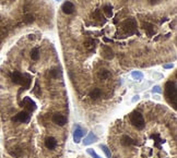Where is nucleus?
I'll return each mask as SVG.
<instances>
[{
	"label": "nucleus",
	"instance_id": "obj_7",
	"mask_svg": "<svg viewBox=\"0 0 177 158\" xmlns=\"http://www.w3.org/2000/svg\"><path fill=\"white\" fill-rule=\"evenodd\" d=\"M102 56L107 60H111L114 58V51H113V49L109 47V46H103V48H102Z\"/></svg>",
	"mask_w": 177,
	"mask_h": 158
},
{
	"label": "nucleus",
	"instance_id": "obj_28",
	"mask_svg": "<svg viewBox=\"0 0 177 158\" xmlns=\"http://www.w3.org/2000/svg\"><path fill=\"white\" fill-rule=\"evenodd\" d=\"M139 99H140V97H139L138 95H136V96H133V98H132V103H136V102H138Z\"/></svg>",
	"mask_w": 177,
	"mask_h": 158
},
{
	"label": "nucleus",
	"instance_id": "obj_21",
	"mask_svg": "<svg viewBox=\"0 0 177 158\" xmlns=\"http://www.w3.org/2000/svg\"><path fill=\"white\" fill-rule=\"evenodd\" d=\"M103 11H104V13L106 14V16H108V17H111L113 15V9H111V5H105L103 8Z\"/></svg>",
	"mask_w": 177,
	"mask_h": 158
},
{
	"label": "nucleus",
	"instance_id": "obj_26",
	"mask_svg": "<svg viewBox=\"0 0 177 158\" xmlns=\"http://www.w3.org/2000/svg\"><path fill=\"white\" fill-rule=\"evenodd\" d=\"M49 76H50V77H53V79H56V77L58 76V71L55 70V69L50 70L49 71Z\"/></svg>",
	"mask_w": 177,
	"mask_h": 158
},
{
	"label": "nucleus",
	"instance_id": "obj_1",
	"mask_svg": "<svg viewBox=\"0 0 177 158\" xmlns=\"http://www.w3.org/2000/svg\"><path fill=\"white\" fill-rule=\"evenodd\" d=\"M165 95L168 98L174 107L176 108L177 106V89H176V82L168 81L165 85Z\"/></svg>",
	"mask_w": 177,
	"mask_h": 158
},
{
	"label": "nucleus",
	"instance_id": "obj_6",
	"mask_svg": "<svg viewBox=\"0 0 177 158\" xmlns=\"http://www.w3.org/2000/svg\"><path fill=\"white\" fill-rule=\"evenodd\" d=\"M61 10L66 14H72L74 12V5L70 1H66L64 5H61Z\"/></svg>",
	"mask_w": 177,
	"mask_h": 158
},
{
	"label": "nucleus",
	"instance_id": "obj_13",
	"mask_svg": "<svg viewBox=\"0 0 177 158\" xmlns=\"http://www.w3.org/2000/svg\"><path fill=\"white\" fill-rule=\"evenodd\" d=\"M22 76H23V74L21 72L14 71L11 74V80L14 84H21V82H22Z\"/></svg>",
	"mask_w": 177,
	"mask_h": 158
},
{
	"label": "nucleus",
	"instance_id": "obj_12",
	"mask_svg": "<svg viewBox=\"0 0 177 158\" xmlns=\"http://www.w3.org/2000/svg\"><path fill=\"white\" fill-rule=\"evenodd\" d=\"M45 146L48 149H54L57 146V141H56L55 137H51V136L47 137L46 141H45Z\"/></svg>",
	"mask_w": 177,
	"mask_h": 158
},
{
	"label": "nucleus",
	"instance_id": "obj_22",
	"mask_svg": "<svg viewBox=\"0 0 177 158\" xmlns=\"http://www.w3.org/2000/svg\"><path fill=\"white\" fill-rule=\"evenodd\" d=\"M23 22L25 24H31L34 22V16L32 14H26V15L23 17Z\"/></svg>",
	"mask_w": 177,
	"mask_h": 158
},
{
	"label": "nucleus",
	"instance_id": "obj_20",
	"mask_svg": "<svg viewBox=\"0 0 177 158\" xmlns=\"http://www.w3.org/2000/svg\"><path fill=\"white\" fill-rule=\"evenodd\" d=\"M31 58H32V60H39V49L37 48L32 49V51H31Z\"/></svg>",
	"mask_w": 177,
	"mask_h": 158
},
{
	"label": "nucleus",
	"instance_id": "obj_25",
	"mask_svg": "<svg viewBox=\"0 0 177 158\" xmlns=\"http://www.w3.org/2000/svg\"><path fill=\"white\" fill-rule=\"evenodd\" d=\"M86 152H88V154L91 156V157H93V158H101L96 153L94 152V149H92V148H88V149H86Z\"/></svg>",
	"mask_w": 177,
	"mask_h": 158
},
{
	"label": "nucleus",
	"instance_id": "obj_4",
	"mask_svg": "<svg viewBox=\"0 0 177 158\" xmlns=\"http://www.w3.org/2000/svg\"><path fill=\"white\" fill-rule=\"evenodd\" d=\"M30 119H31V116L28 114V111H21L12 118V121L13 122H20V123H28Z\"/></svg>",
	"mask_w": 177,
	"mask_h": 158
},
{
	"label": "nucleus",
	"instance_id": "obj_10",
	"mask_svg": "<svg viewBox=\"0 0 177 158\" xmlns=\"http://www.w3.org/2000/svg\"><path fill=\"white\" fill-rule=\"evenodd\" d=\"M83 134H84V132H83L82 129L77 126L74 132H73V141L76 142V143H80L83 137Z\"/></svg>",
	"mask_w": 177,
	"mask_h": 158
},
{
	"label": "nucleus",
	"instance_id": "obj_18",
	"mask_svg": "<svg viewBox=\"0 0 177 158\" xmlns=\"http://www.w3.org/2000/svg\"><path fill=\"white\" fill-rule=\"evenodd\" d=\"M94 42L92 40V39H88V40H85L84 42V47L88 49V50H92V49H94Z\"/></svg>",
	"mask_w": 177,
	"mask_h": 158
},
{
	"label": "nucleus",
	"instance_id": "obj_14",
	"mask_svg": "<svg viewBox=\"0 0 177 158\" xmlns=\"http://www.w3.org/2000/svg\"><path fill=\"white\" fill-rule=\"evenodd\" d=\"M122 144L124 146H130V145H132V144H138V143H136L130 136L124 135L122 137Z\"/></svg>",
	"mask_w": 177,
	"mask_h": 158
},
{
	"label": "nucleus",
	"instance_id": "obj_23",
	"mask_svg": "<svg viewBox=\"0 0 177 158\" xmlns=\"http://www.w3.org/2000/svg\"><path fill=\"white\" fill-rule=\"evenodd\" d=\"M131 76L134 80H142L143 79V74L140 71H133L132 73H131Z\"/></svg>",
	"mask_w": 177,
	"mask_h": 158
},
{
	"label": "nucleus",
	"instance_id": "obj_9",
	"mask_svg": "<svg viewBox=\"0 0 177 158\" xmlns=\"http://www.w3.org/2000/svg\"><path fill=\"white\" fill-rule=\"evenodd\" d=\"M31 83H32V77L30 74L25 73L22 76V82H21V85H22L23 89H28L31 86Z\"/></svg>",
	"mask_w": 177,
	"mask_h": 158
},
{
	"label": "nucleus",
	"instance_id": "obj_2",
	"mask_svg": "<svg viewBox=\"0 0 177 158\" xmlns=\"http://www.w3.org/2000/svg\"><path fill=\"white\" fill-rule=\"evenodd\" d=\"M130 122L132 123L133 126H136L138 130H142L145 125L144 122L143 116L138 112V111H133L132 114H130Z\"/></svg>",
	"mask_w": 177,
	"mask_h": 158
},
{
	"label": "nucleus",
	"instance_id": "obj_17",
	"mask_svg": "<svg viewBox=\"0 0 177 158\" xmlns=\"http://www.w3.org/2000/svg\"><path fill=\"white\" fill-rule=\"evenodd\" d=\"M101 94H102V92H101L100 88H94L92 92L90 93V97L92 99H97L99 97H101Z\"/></svg>",
	"mask_w": 177,
	"mask_h": 158
},
{
	"label": "nucleus",
	"instance_id": "obj_31",
	"mask_svg": "<svg viewBox=\"0 0 177 158\" xmlns=\"http://www.w3.org/2000/svg\"><path fill=\"white\" fill-rule=\"evenodd\" d=\"M28 38H30V39H34V35H28Z\"/></svg>",
	"mask_w": 177,
	"mask_h": 158
},
{
	"label": "nucleus",
	"instance_id": "obj_30",
	"mask_svg": "<svg viewBox=\"0 0 177 158\" xmlns=\"http://www.w3.org/2000/svg\"><path fill=\"white\" fill-rule=\"evenodd\" d=\"M164 68H165V69H171V68H173V65H164Z\"/></svg>",
	"mask_w": 177,
	"mask_h": 158
},
{
	"label": "nucleus",
	"instance_id": "obj_11",
	"mask_svg": "<svg viewBox=\"0 0 177 158\" xmlns=\"http://www.w3.org/2000/svg\"><path fill=\"white\" fill-rule=\"evenodd\" d=\"M97 141V136L95 135L93 132H90L88 133V135L84 139V141H83V145H85V146H88L90 144H92V143H94V142Z\"/></svg>",
	"mask_w": 177,
	"mask_h": 158
},
{
	"label": "nucleus",
	"instance_id": "obj_19",
	"mask_svg": "<svg viewBox=\"0 0 177 158\" xmlns=\"http://www.w3.org/2000/svg\"><path fill=\"white\" fill-rule=\"evenodd\" d=\"M100 148L104 152V154L106 155V157L107 158H111V151L108 149V147L106 146V145H104V144H101L100 145Z\"/></svg>",
	"mask_w": 177,
	"mask_h": 158
},
{
	"label": "nucleus",
	"instance_id": "obj_3",
	"mask_svg": "<svg viewBox=\"0 0 177 158\" xmlns=\"http://www.w3.org/2000/svg\"><path fill=\"white\" fill-rule=\"evenodd\" d=\"M122 30L127 33L128 35H132L137 31V21L132 17H130V19H127L122 22Z\"/></svg>",
	"mask_w": 177,
	"mask_h": 158
},
{
	"label": "nucleus",
	"instance_id": "obj_8",
	"mask_svg": "<svg viewBox=\"0 0 177 158\" xmlns=\"http://www.w3.org/2000/svg\"><path fill=\"white\" fill-rule=\"evenodd\" d=\"M53 121H54V123H56V124L62 126V125L66 124L67 118L61 114H55L53 116Z\"/></svg>",
	"mask_w": 177,
	"mask_h": 158
},
{
	"label": "nucleus",
	"instance_id": "obj_5",
	"mask_svg": "<svg viewBox=\"0 0 177 158\" xmlns=\"http://www.w3.org/2000/svg\"><path fill=\"white\" fill-rule=\"evenodd\" d=\"M21 105H22V107L24 106L25 108L28 109V112H31V111H34L35 109H36V104L34 103L33 100L31 99L30 97H25L24 99H23V102L21 103Z\"/></svg>",
	"mask_w": 177,
	"mask_h": 158
},
{
	"label": "nucleus",
	"instance_id": "obj_15",
	"mask_svg": "<svg viewBox=\"0 0 177 158\" xmlns=\"http://www.w3.org/2000/svg\"><path fill=\"white\" fill-rule=\"evenodd\" d=\"M143 28H144V31L147 32V34H148L149 36H152V35L155 33L154 26H153V24H151V23H144Z\"/></svg>",
	"mask_w": 177,
	"mask_h": 158
},
{
	"label": "nucleus",
	"instance_id": "obj_16",
	"mask_svg": "<svg viewBox=\"0 0 177 158\" xmlns=\"http://www.w3.org/2000/svg\"><path fill=\"white\" fill-rule=\"evenodd\" d=\"M97 76L100 77L101 80H107L108 77H111V72H109L108 70H101L100 72H99Z\"/></svg>",
	"mask_w": 177,
	"mask_h": 158
},
{
	"label": "nucleus",
	"instance_id": "obj_27",
	"mask_svg": "<svg viewBox=\"0 0 177 158\" xmlns=\"http://www.w3.org/2000/svg\"><path fill=\"white\" fill-rule=\"evenodd\" d=\"M152 92H153V93H159V94H161V93H162V89H161L160 86H154V87H153V89H152Z\"/></svg>",
	"mask_w": 177,
	"mask_h": 158
},
{
	"label": "nucleus",
	"instance_id": "obj_29",
	"mask_svg": "<svg viewBox=\"0 0 177 158\" xmlns=\"http://www.w3.org/2000/svg\"><path fill=\"white\" fill-rule=\"evenodd\" d=\"M160 0H150V2H151V5H155V3H157Z\"/></svg>",
	"mask_w": 177,
	"mask_h": 158
},
{
	"label": "nucleus",
	"instance_id": "obj_24",
	"mask_svg": "<svg viewBox=\"0 0 177 158\" xmlns=\"http://www.w3.org/2000/svg\"><path fill=\"white\" fill-rule=\"evenodd\" d=\"M93 17H95L96 20H99V21H102V22H104V16L102 15V13H101V11L100 10H96L93 13Z\"/></svg>",
	"mask_w": 177,
	"mask_h": 158
}]
</instances>
